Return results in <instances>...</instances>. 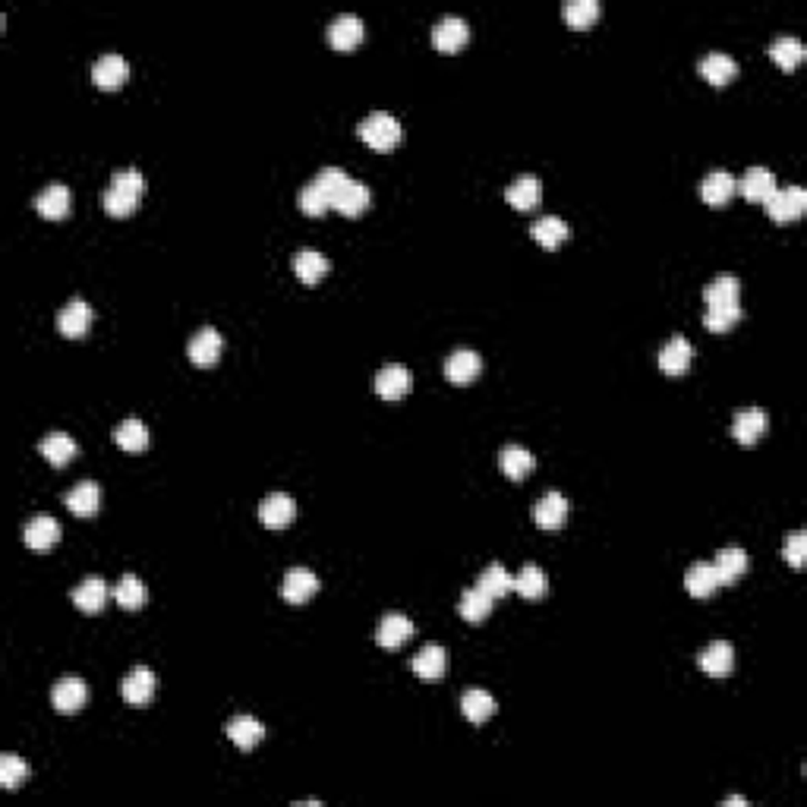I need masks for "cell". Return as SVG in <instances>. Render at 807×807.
<instances>
[{"label": "cell", "mask_w": 807, "mask_h": 807, "mask_svg": "<svg viewBox=\"0 0 807 807\" xmlns=\"http://www.w3.org/2000/svg\"><path fill=\"white\" fill-rule=\"evenodd\" d=\"M143 193H145V177L139 174L136 168H126V171H117V174L111 177L101 205H105L107 215L124 218V215H130V211H136Z\"/></svg>", "instance_id": "6da1fadb"}, {"label": "cell", "mask_w": 807, "mask_h": 807, "mask_svg": "<svg viewBox=\"0 0 807 807\" xmlns=\"http://www.w3.org/2000/svg\"><path fill=\"white\" fill-rule=\"evenodd\" d=\"M357 133H360L363 143H366L369 149H376V152H388V149H394V145L401 143V136H404L398 117H394V114H388V111H376V114H369V117L363 120L360 126H357Z\"/></svg>", "instance_id": "7a4b0ae2"}, {"label": "cell", "mask_w": 807, "mask_h": 807, "mask_svg": "<svg viewBox=\"0 0 807 807\" xmlns=\"http://www.w3.org/2000/svg\"><path fill=\"white\" fill-rule=\"evenodd\" d=\"M764 205H766V211H770L773 221L785 224V221H795V218L804 215L807 193L802 187H783V190H776V193H773Z\"/></svg>", "instance_id": "3957f363"}, {"label": "cell", "mask_w": 807, "mask_h": 807, "mask_svg": "<svg viewBox=\"0 0 807 807\" xmlns=\"http://www.w3.org/2000/svg\"><path fill=\"white\" fill-rule=\"evenodd\" d=\"M470 38V29H467V19L460 16H441L439 23L432 25V44L441 51V54H454L460 51Z\"/></svg>", "instance_id": "277c9868"}, {"label": "cell", "mask_w": 807, "mask_h": 807, "mask_svg": "<svg viewBox=\"0 0 807 807\" xmlns=\"http://www.w3.org/2000/svg\"><path fill=\"white\" fill-rule=\"evenodd\" d=\"M776 190V177L770 168H747L745 177L735 181V193H741L747 202H766Z\"/></svg>", "instance_id": "5b68a950"}, {"label": "cell", "mask_w": 807, "mask_h": 807, "mask_svg": "<svg viewBox=\"0 0 807 807\" xmlns=\"http://www.w3.org/2000/svg\"><path fill=\"white\" fill-rule=\"evenodd\" d=\"M329 42L338 51H354L363 42V19L357 13H338L329 23Z\"/></svg>", "instance_id": "8992f818"}, {"label": "cell", "mask_w": 807, "mask_h": 807, "mask_svg": "<svg viewBox=\"0 0 807 807\" xmlns=\"http://www.w3.org/2000/svg\"><path fill=\"white\" fill-rule=\"evenodd\" d=\"M369 202H373V193H369L366 183L354 181V177H348V183H344L341 190H338L335 196H331V209H338L341 215H363V211L369 209Z\"/></svg>", "instance_id": "52a82bcc"}, {"label": "cell", "mask_w": 807, "mask_h": 807, "mask_svg": "<svg viewBox=\"0 0 807 807\" xmlns=\"http://www.w3.org/2000/svg\"><path fill=\"white\" fill-rule=\"evenodd\" d=\"M410 385H413V376H410V369L401 366V363H388V366H382L379 376H376V392H379V398H385V401L404 398V394L410 392Z\"/></svg>", "instance_id": "ba28073f"}, {"label": "cell", "mask_w": 807, "mask_h": 807, "mask_svg": "<svg viewBox=\"0 0 807 807\" xmlns=\"http://www.w3.org/2000/svg\"><path fill=\"white\" fill-rule=\"evenodd\" d=\"M691 357H694L691 341L684 335H675L663 344V350H659V369H663L665 376H682V373H688Z\"/></svg>", "instance_id": "9c48e42d"}, {"label": "cell", "mask_w": 807, "mask_h": 807, "mask_svg": "<svg viewBox=\"0 0 807 807\" xmlns=\"http://www.w3.org/2000/svg\"><path fill=\"white\" fill-rule=\"evenodd\" d=\"M293 515H297V505H293V498L287 496V492H272V496H265L259 505V521L272 530L287 527V524L293 521Z\"/></svg>", "instance_id": "30bf717a"}, {"label": "cell", "mask_w": 807, "mask_h": 807, "mask_svg": "<svg viewBox=\"0 0 807 807\" xmlns=\"http://www.w3.org/2000/svg\"><path fill=\"white\" fill-rule=\"evenodd\" d=\"M155 684H158L155 672L145 669V665H136V669L124 678V684H120V694H124V700L133 703V707H145V703L152 700V694H155Z\"/></svg>", "instance_id": "8fae6325"}, {"label": "cell", "mask_w": 807, "mask_h": 807, "mask_svg": "<svg viewBox=\"0 0 807 807\" xmlns=\"http://www.w3.org/2000/svg\"><path fill=\"white\" fill-rule=\"evenodd\" d=\"M766 422H770V416H766L764 407H745V410L735 413L732 435L741 441V445H754V441L766 432Z\"/></svg>", "instance_id": "7c38bea8"}, {"label": "cell", "mask_w": 807, "mask_h": 807, "mask_svg": "<svg viewBox=\"0 0 807 807\" xmlns=\"http://www.w3.org/2000/svg\"><path fill=\"white\" fill-rule=\"evenodd\" d=\"M51 700L60 713H79L88 700V688L82 678H60L51 691Z\"/></svg>", "instance_id": "4fadbf2b"}, {"label": "cell", "mask_w": 807, "mask_h": 807, "mask_svg": "<svg viewBox=\"0 0 807 807\" xmlns=\"http://www.w3.org/2000/svg\"><path fill=\"white\" fill-rule=\"evenodd\" d=\"M479 369H483V360H479V354L470 348L454 350V354H448V360H445V376L454 382V385H467V382H473L479 376Z\"/></svg>", "instance_id": "5bb4252c"}, {"label": "cell", "mask_w": 807, "mask_h": 807, "mask_svg": "<svg viewBox=\"0 0 807 807\" xmlns=\"http://www.w3.org/2000/svg\"><path fill=\"white\" fill-rule=\"evenodd\" d=\"M697 663H700V669L707 672V675H713V678H726L728 672H732V665H735V650H732V644H726V640H713V644H707V646H703V650H700Z\"/></svg>", "instance_id": "9a60e30c"}, {"label": "cell", "mask_w": 807, "mask_h": 807, "mask_svg": "<svg viewBox=\"0 0 807 807\" xmlns=\"http://www.w3.org/2000/svg\"><path fill=\"white\" fill-rule=\"evenodd\" d=\"M88 325H92V310H88V303L79 297L70 300V303L57 312V329H60V335H67V338H82L88 331Z\"/></svg>", "instance_id": "2e32d148"}, {"label": "cell", "mask_w": 807, "mask_h": 807, "mask_svg": "<svg viewBox=\"0 0 807 807\" xmlns=\"http://www.w3.org/2000/svg\"><path fill=\"white\" fill-rule=\"evenodd\" d=\"M565 517H568V498L561 496V492H546L533 508V521L540 524L543 530H549V533L561 530Z\"/></svg>", "instance_id": "e0dca14e"}, {"label": "cell", "mask_w": 807, "mask_h": 807, "mask_svg": "<svg viewBox=\"0 0 807 807\" xmlns=\"http://www.w3.org/2000/svg\"><path fill=\"white\" fill-rule=\"evenodd\" d=\"M316 590H319V578L310 571V568H291V571L284 574V584H281L284 599L293 606H303Z\"/></svg>", "instance_id": "ac0fdd59"}, {"label": "cell", "mask_w": 807, "mask_h": 807, "mask_svg": "<svg viewBox=\"0 0 807 807\" xmlns=\"http://www.w3.org/2000/svg\"><path fill=\"white\" fill-rule=\"evenodd\" d=\"M23 540H25V546H32V549H51L57 540H60V524H57V517H51V515H35L23 527Z\"/></svg>", "instance_id": "d6986e66"}, {"label": "cell", "mask_w": 807, "mask_h": 807, "mask_svg": "<svg viewBox=\"0 0 807 807\" xmlns=\"http://www.w3.org/2000/svg\"><path fill=\"white\" fill-rule=\"evenodd\" d=\"M505 199L515 205L517 211H530V209H536V205H540V199H543V183H540V177H533V174L517 177V181L511 183L508 190H505Z\"/></svg>", "instance_id": "ffe728a7"}, {"label": "cell", "mask_w": 807, "mask_h": 807, "mask_svg": "<svg viewBox=\"0 0 807 807\" xmlns=\"http://www.w3.org/2000/svg\"><path fill=\"white\" fill-rule=\"evenodd\" d=\"M221 348H224V338L215 329H199L190 338V360L196 366H211L221 357Z\"/></svg>", "instance_id": "44dd1931"}, {"label": "cell", "mask_w": 807, "mask_h": 807, "mask_svg": "<svg viewBox=\"0 0 807 807\" xmlns=\"http://www.w3.org/2000/svg\"><path fill=\"white\" fill-rule=\"evenodd\" d=\"M445 669H448V653L441 644H426L413 656V672L422 682H435V678L445 675Z\"/></svg>", "instance_id": "7402d4cb"}, {"label": "cell", "mask_w": 807, "mask_h": 807, "mask_svg": "<svg viewBox=\"0 0 807 807\" xmlns=\"http://www.w3.org/2000/svg\"><path fill=\"white\" fill-rule=\"evenodd\" d=\"M413 634V621L401 612H388L385 618L379 621V631H376V640H379L385 650H398L404 640Z\"/></svg>", "instance_id": "603a6c76"}, {"label": "cell", "mask_w": 807, "mask_h": 807, "mask_svg": "<svg viewBox=\"0 0 807 807\" xmlns=\"http://www.w3.org/2000/svg\"><path fill=\"white\" fill-rule=\"evenodd\" d=\"M293 272H297V278L303 281V284H319V281L325 278V272H329V259H325L319 249L303 246V249H297V255H293Z\"/></svg>", "instance_id": "cb8c5ba5"}, {"label": "cell", "mask_w": 807, "mask_h": 807, "mask_svg": "<svg viewBox=\"0 0 807 807\" xmlns=\"http://www.w3.org/2000/svg\"><path fill=\"white\" fill-rule=\"evenodd\" d=\"M224 732H227V738L234 741L237 747H243V751H249V747H255L262 738H265V726H262L259 719H253V716H234V719L224 726Z\"/></svg>", "instance_id": "d4e9b609"}, {"label": "cell", "mask_w": 807, "mask_h": 807, "mask_svg": "<svg viewBox=\"0 0 807 807\" xmlns=\"http://www.w3.org/2000/svg\"><path fill=\"white\" fill-rule=\"evenodd\" d=\"M126 73H130V67H126V60L120 54H105V57H98V60H95V67H92V79H95V86H101V88H117V86H124L126 82Z\"/></svg>", "instance_id": "484cf974"}, {"label": "cell", "mask_w": 807, "mask_h": 807, "mask_svg": "<svg viewBox=\"0 0 807 807\" xmlns=\"http://www.w3.org/2000/svg\"><path fill=\"white\" fill-rule=\"evenodd\" d=\"M70 597H73V606H76V608H82V612L95 615V612H101V608H105L107 584H105V580H101V578H95V574H88V578L82 580V584L76 587V590L70 593Z\"/></svg>", "instance_id": "4316f807"}, {"label": "cell", "mask_w": 807, "mask_h": 807, "mask_svg": "<svg viewBox=\"0 0 807 807\" xmlns=\"http://www.w3.org/2000/svg\"><path fill=\"white\" fill-rule=\"evenodd\" d=\"M713 568H716V578H719V584H735V580H738L741 574L747 571V552L741 546L719 549V555H716Z\"/></svg>", "instance_id": "83f0119b"}, {"label": "cell", "mask_w": 807, "mask_h": 807, "mask_svg": "<svg viewBox=\"0 0 807 807\" xmlns=\"http://www.w3.org/2000/svg\"><path fill=\"white\" fill-rule=\"evenodd\" d=\"M700 196H703V202L713 205V209H719V205L732 202V196H735V177L728 174V171H713V174L703 177Z\"/></svg>", "instance_id": "f1b7e54d"}, {"label": "cell", "mask_w": 807, "mask_h": 807, "mask_svg": "<svg viewBox=\"0 0 807 807\" xmlns=\"http://www.w3.org/2000/svg\"><path fill=\"white\" fill-rule=\"evenodd\" d=\"M498 467H502L505 477L524 479L536 467V458L524 445H505L502 451H498Z\"/></svg>", "instance_id": "f546056e"}, {"label": "cell", "mask_w": 807, "mask_h": 807, "mask_svg": "<svg viewBox=\"0 0 807 807\" xmlns=\"http://www.w3.org/2000/svg\"><path fill=\"white\" fill-rule=\"evenodd\" d=\"M700 76L707 82H713V86H726V82H732L738 76V63L728 54H722V51H713V54H707L700 60Z\"/></svg>", "instance_id": "4dcf8cb0"}, {"label": "cell", "mask_w": 807, "mask_h": 807, "mask_svg": "<svg viewBox=\"0 0 807 807\" xmlns=\"http://www.w3.org/2000/svg\"><path fill=\"white\" fill-rule=\"evenodd\" d=\"M738 297H741V281L735 274H716L707 284V291H703L707 306H735Z\"/></svg>", "instance_id": "1f68e13d"}, {"label": "cell", "mask_w": 807, "mask_h": 807, "mask_svg": "<svg viewBox=\"0 0 807 807\" xmlns=\"http://www.w3.org/2000/svg\"><path fill=\"white\" fill-rule=\"evenodd\" d=\"M684 587H688V593L691 597H697V599L710 597V593L719 587V578H716L713 561H697V565H691L688 574H684Z\"/></svg>", "instance_id": "d6a6232c"}, {"label": "cell", "mask_w": 807, "mask_h": 807, "mask_svg": "<svg viewBox=\"0 0 807 807\" xmlns=\"http://www.w3.org/2000/svg\"><path fill=\"white\" fill-rule=\"evenodd\" d=\"M35 209L42 211L44 218L57 221V218H63L70 211V190L63 187V183H51V187H44L42 193L35 196Z\"/></svg>", "instance_id": "836d02e7"}, {"label": "cell", "mask_w": 807, "mask_h": 807, "mask_svg": "<svg viewBox=\"0 0 807 807\" xmlns=\"http://www.w3.org/2000/svg\"><path fill=\"white\" fill-rule=\"evenodd\" d=\"M101 505V489L88 479V483H79L67 492V508L79 517H92Z\"/></svg>", "instance_id": "e575fe53"}, {"label": "cell", "mask_w": 807, "mask_h": 807, "mask_svg": "<svg viewBox=\"0 0 807 807\" xmlns=\"http://www.w3.org/2000/svg\"><path fill=\"white\" fill-rule=\"evenodd\" d=\"M460 710H464V716L470 722H486L492 713H496V697L483 688H470V691H464V697H460Z\"/></svg>", "instance_id": "d590c367"}, {"label": "cell", "mask_w": 807, "mask_h": 807, "mask_svg": "<svg viewBox=\"0 0 807 807\" xmlns=\"http://www.w3.org/2000/svg\"><path fill=\"white\" fill-rule=\"evenodd\" d=\"M114 441H117L124 451H145V448H149V429H145L143 420L130 416V420H124L117 429H114Z\"/></svg>", "instance_id": "8d00e7d4"}, {"label": "cell", "mask_w": 807, "mask_h": 807, "mask_svg": "<svg viewBox=\"0 0 807 807\" xmlns=\"http://www.w3.org/2000/svg\"><path fill=\"white\" fill-rule=\"evenodd\" d=\"M530 234H533V240L540 243V246L555 249L559 243L568 240V224L561 221V218H555V215H543V218H536V224L530 227Z\"/></svg>", "instance_id": "74e56055"}, {"label": "cell", "mask_w": 807, "mask_h": 807, "mask_svg": "<svg viewBox=\"0 0 807 807\" xmlns=\"http://www.w3.org/2000/svg\"><path fill=\"white\" fill-rule=\"evenodd\" d=\"M42 454H44L48 464L63 467V464H70V460L76 458V441L70 439L67 432H51V435H44L42 439Z\"/></svg>", "instance_id": "f35d334b"}, {"label": "cell", "mask_w": 807, "mask_h": 807, "mask_svg": "<svg viewBox=\"0 0 807 807\" xmlns=\"http://www.w3.org/2000/svg\"><path fill=\"white\" fill-rule=\"evenodd\" d=\"M515 590L521 593L524 599H540L543 593L549 590L546 571L540 565H524L521 571L515 574Z\"/></svg>", "instance_id": "ab89813d"}, {"label": "cell", "mask_w": 807, "mask_h": 807, "mask_svg": "<svg viewBox=\"0 0 807 807\" xmlns=\"http://www.w3.org/2000/svg\"><path fill=\"white\" fill-rule=\"evenodd\" d=\"M114 599H117V606H124V608H130V612H136V608L145 606L149 593H145L143 580H139L136 574H124V578L117 580V587H114Z\"/></svg>", "instance_id": "60d3db41"}, {"label": "cell", "mask_w": 807, "mask_h": 807, "mask_svg": "<svg viewBox=\"0 0 807 807\" xmlns=\"http://www.w3.org/2000/svg\"><path fill=\"white\" fill-rule=\"evenodd\" d=\"M770 54L783 70H795L798 63L804 60V44H802V38H795V35H779L776 42L770 44Z\"/></svg>", "instance_id": "b9f144b4"}, {"label": "cell", "mask_w": 807, "mask_h": 807, "mask_svg": "<svg viewBox=\"0 0 807 807\" xmlns=\"http://www.w3.org/2000/svg\"><path fill=\"white\" fill-rule=\"evenodd\" d=\"M458 612H460V618H467V621H483L486 615L492 612V597L479 584L470 587V590H464V597H460Z\"/></svg>", "instance_id": "7bdbcfd3"}, {"label": "cell", "mask_w": 807, "mask_h": 807, "mask_svg": "<svg viewBox=\"0 0 807 807\" xmlns=\"http://www.w3.org/2000/svg\"><path fill=\"white\" fill-rule=\"evenodd\" d=\"M479 587H483L492 599L508 597V593L515 590V574H511L505 565H489L483 574H479Z\"/></svg>", "instance_id": "ee69618b"}, {"label": "cell", "mask_w": 807, "mask_h": 807, "mask_svg": "<svg viewBox=\"0 0 807 807\" xmlns=\"http://www.w3.org/2000/svg\"><path fill=\"white\" fill-rule=\"evenodd\" d=\"M565 19L571 29H590L599 16V4L597 0H568L565 4Z\"/></svg>", "instance_id": "f6af8a7d"}, {"label": "cell", "mask_w": 807, "mask_h": 807, "mask_svg": "<svg viewBox=\"0 0 807 807\" xmlns=\"http://www.w3.org/2000/svg\"><path fill=\"white\" fill-rule=\"evenodd\" d=\"M25 779H29V764L19 760L16 754H4V757H0V785L13 792V789H19Z\"/></svg>", "instance_id": "bcb514c9"}, {"label": "cell", "mask_w": 807, "mask_h": 807, "mask_svg": "<svg viewBox=\"0 0 807 807\" xmlns=\"http://www.w3.org/2000/svg\"><path fill=\"white\" fill-rule=\"evenodd\" d=\"M741 319V306H707V312H703V325H707L710 331H716V335H722V331H728L735 322Z\"/></svg>", "instance_id": "7dc6e473"}, {"label": "cell", "mask_w": 807, "mask_h": 807, "mask_svg": "<svg viewBox=\"0 0 807 807\" xmlns=\"http://www.w3.org/2000/svg\"><path fill=\"white\" fill-rule=\"evenodd\" d=\"M297 205H300V211H306V215H322L325 209H331L329 196H325L322 190L316 187V181H312L310 187H303V190H300Z\"/></svg>", "instance_id": "c3c4849f"}, {"label": "cell", "mask_w": 807, "mask_h": 807, "mask_svg": "<svg viewBox=\"0 0 807 807\" xmlns=\"http://www.w3.org/2000/svg\"><path fill=\"white\" fill-rule=\"evenodd\" d=\"M344 183H348V174H344L341 168H322L319 171V177H316V187L329 196V202H331V196L344 187Z\"/></svg>", "instance_id": "681fc988"}, {"label": "cell", "mask_w": 807, "mask_h": 807, "mask_svg": "<svg viewBox=\"0 0 807 807\" xmlns=\"http://www.w3.org/2000/svg\"><path fill=\"white\" fill-rule=\"evenodd\" d=\"M783 555L789 559L792 568H802L804 565V555H807V533H802V530H798V533H792L789 543H785V552Z\"/></svg>", "instance_id": "f907efd6"}, {"label": "cell", "mask_w": 807, "mask_h": 807, "mask_svg": "<svg viewBox=\"0 0 807 807\" xmlns=\"http://www.w3.org/2000/svg\"><path fill=\"white\" fill-rule=\"evenodd\" d=\"M726 807H747V798H741V795L726 798Z\"/></svg>", "instance_id": "816d5d0a"}]
</instances>
